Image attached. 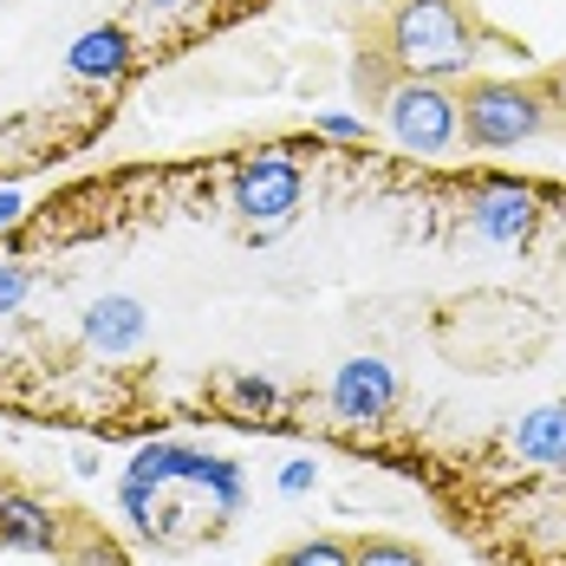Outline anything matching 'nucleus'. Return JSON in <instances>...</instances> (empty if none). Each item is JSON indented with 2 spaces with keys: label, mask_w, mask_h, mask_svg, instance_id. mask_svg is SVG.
Wrapping results in <instances>:
<instances>
[{
  "label": "nucleus",
  "mask_w": 566,
  "mask_h": 566,
  "mask_svg": "<svg viewBox=\"0 0 566 566\" xmlns=\"http://www.w3.org/2000/svg\"><path fill=\"white\" fill-rule=\"evenodd\" d=\"M144 13H170V7H189V0H137Z\"/></svg>",
  "instance_id": "aec40b11"
},
{
  "label": "nucleus",
  "mask_w": 566,
  "mask_h": 566,
  "mask_svg": "<svg viewBox=\"0 0 566 566\" xmlns=\"http://www.w3.org/2000/svg\"><path fill=\"white\" fill-rule=\"evenodd\" d=\"M222 397H228V410H234V417H268V410H281V385H274V378H261V371H228Z\"/></svg>",
  "instance_id": "f8f14e48"
},
{
  "label": "nucleus",
  "mask_w": 566,
  "mask_h": 566,
  "mask_svg": "<svg viewBox=\"0 0 566 566\" xmlns=\"http://www.w3.org/2000/svg\"><path fill=\"white\" fill-rule=\"evenodd\" d=\"M352 566H423V554L410 541H391V534H371L352 547Z\"/></svg>",
  "instance_id": "ddd939ff"
},
{
  "label": "nucleus",
  "mask_w": 566,
  "mask_h": 566,
  "mask_svg": "<svg viewBox=\"0 0 566 566\" xmlns=\"http://www.w3.org/2000/svg\"><path fill=\"white\" fill-rule=\"evenodd\" d=\"M59 541H65V514L46 495L7 489V502H0V547H13V554H53Z\"/></svg>",
  "instance_id": "6e6552de"
},
{
  "label": "nucleus",
  "mask_w": 566,
  "mask_h": 566,
  "mask_svg": "<svg viewBox=\"0 0 566 566\" xmlns=\"http://www.w3.org/2000/svg\"><path fill=\"white\" fill-rule=\"evenodd\" d=\"M130 33L124 27H85L78 40H72V53H65V72L72 78H85V85H105V78H124L130 72Z\"/></svg>",
  "instance_id": "1a4fd4ad"
},
{
  "label": "nucleus",
  "mask_w": 566,
  "mask_h": 566,
  "mask_svg": "<svg viewBox=\"0 0 566 566\" xmlns=\"http://www.w3.org/2000/svg\"><path fill=\"white\" fill-rule=\"evenodd\" d=\"M385 124L403 150L417 157H443L455 137H462V105L443 78H397L385 92Z\"/></svg>",
  "instance_id": "7ed1b4c3"
},
{
  "label": "nucleus",
  "mask_w": 566,
  "mask_h": 566,
  "mask_svg": "<svg viewBox=\"0 0 566 566\" xmlns=\"http://www.w3.org/2000/svg\"><path fill=\"white\" fill-rule=\"evenodd\" d=\"M385 46L403 78H455L475 65V27L455 0H397L385 20Z\"/></svg>",
  "instance_id": "f257e3e1"
},
{
  "label": "nucleus",
  "mask_w": 566,
  "mask_h": 566,
  "mask_svg": "<svg viewBox=\"0 0 566 566\" xmlns=\"http://www.w3.org/2000/svg\"><path fill=\"white\" fill-rule=\"evenodd\" d=\"M462 137L475 150H514L527 137L547 130V92L541 85H514V78H482L462 98Z\"/></svg>",
  "instance_id": "f03ea898"
},
{
  "label": "nucleus",
  "mask_w": 566,
  "mask_h": 566,
  "mask_svg": "<svg viewBox=\"0 0 566 566\" xmlns=\"http://www.w3.org/2000/svg\"><path fill=\"white\" fill-rule=\"evenodd\" d=\"M514 462H566V403H541L514 423Z\"/></svg>",
  "instance_id": "9b49d317"
},
{
  "label": "nucleus",
  "mask_w": 566,
  "mask_h": 566,
  "mask_svg": "<svg viewBox=\"0 0 566 566\" xmlns=\"http://www.w3.org/2000/svg\"><path fill=\"white\" fill-rule=\"evenodd\" d=\"M65 566H130V560L117 554V547L105 541V534H78V547L65 554Z\"/></svg>",
  "instance_id": "2eb2a0df"
},
{
  "label": "nucleus",
  "mask_w": 566,
  "mask_h": 566,
  "mask_svg": "<svg viewBox=\"0 0 566 566\" xmlns=\"http://www.w3.org/2000/svg\"><path fill=\"white\" fill-rule=\"evenodd\" d=\"M20 300H27V268L0 261V313H20Z\"/></svg>",
  "instance_id": "dca6fc26"
},
{
  "label": "nucleus",
  "mask_w": 566,
  "mask_h": 566,
  "mask_svg": "<svg viewBox=\"0 0 566 566\" xmlns=\"http://www.w3.org/2000/svg\"><path fill=\"white\" fill-rule=\"evenodd\" d=\"M281 489H286V495H300V489H313V462H286Z\"/></svg>",
  "instance_id": "f3484780"
},
{
  "label": "nucleus",
  "mask_w": 566,
  "mask_h": 566,
  "mask_svg": "<svg viewBox=\"0 0 566 566\" xmlns=\"http://www.w3.org/2000/svg\"><path fill=\"white\" fill-rule=\"evenodd\" d=\"M469 222H475V234H482L489 248H527V241H534V222H541V189L509 182V176L475 182Z\"/></svg>",
  "instance_id": "39448f33"
},
{
  "label": "nucleus",
  "mask_w": 566,
  "mask_h": 566,
  "mask_svg": "<svg viewBox=\"0 0 566 566\" xmlns=\"http://www.w3.org/2000/svg\"><path fill=\"white\" fill-rule=\"evenodd\" d=\"M397 410V371L385 358H345L333 378V417L345 423H385Z\"/></svg>",
  "instance_id": "0eeeda50"
},
{
  "label": "nucleus",
  "mask_w": 566,
  "mask_h": 566,
  "mask_svg": "<svg viewBox=\"0 0 566 566\" xmlns=\"http://www.w3.org/2000/svg\"><path fill=\"white\" fill-rule=\"evenodd\" d=\"M300 202H306V176L293 170L281 150H261V157H248L234 170V216L254 228V234L286 228L300 216Z\"/></svg>",
  "instance_id": "20e7f679"
},
{
  "label": "nucleus",
  "mask_w": 566,
  "mask_h": 566,
  "mask_svg": "<svg viewBox=\"0 0 566 566\" xmlns=\"http://www.w3.org/2000/svg\"><path fill=\"white\" fill-rule=\"evenodd\" d=\"M144 333H150V313L130 293H105L85 313V345H98V352H130V345H144Z\"/></svg>",
  "instance_id": "9d476101"
},
{
  "label": "nucleus",
  "mask_w": 566,
  "mask_h": 566,
  "mask_svg": "<svg viewBox=\"0 0 566 566\" xmlns=\"http://www.w3.org/2000/svg\"><path fill=\"white\" fill-rule=\"evenodd\" d=\"M0 502H7V475H0Z\"/></svg>",
  "instance_id": "412c9836"
},
{
  "label": "nucleus",
  "mask_w": 566,
  "mask_h": 566,
  "mask_svg": "<svg viewBox=\"0 0 566 566\" xmlns=\"http://www.w3.org/2000/svg\"><path fill=\"white\" fill-rule=\"evenodd\" d=\"M130 482H144V489H164V482H202V489H216L222 509L241 502V475H234V462L202 455V450H176V443H157V450L137 455V462H130Z\"/></svg>",
  "instance_id": "423d86ee"
},
{
  "label": "nucleus",
  "mask_w": 566,
  "mask_h": 566,
  "mask_svg": "<svg viewBox=\"0 0 566 566\" xmlns=\"http://www.w3.org/2000/svg\"><path fill=\"white\" fill-rule=\"evenodd\" d=\"M326 137H358V117H319Z\"/></svg>",
  "instance_id": "a211bd4d"
},
{
  "label": "nucleus",
  "mask_w": 566,
  "mask_h": 566,
  "mask_svg": "<svg viewBox=\"0 0 566 566\" xmlns=\"http://www.w3.org/2000/svg\"><path fill=\"white\" fill-rule=\"evenodd\" d=\"M13 216H20V196H13V189H0V228L13 222Z\"/></svg>",
  "instance_id": "6ab92c4d"
},
{
  "label": "nucleus",
  "mask_w": 566,
  "mask_h": 566,
  "mask_svg": "<svg viewBox=\"0 0 566 566\" xmlns=\"http://www.w3.org/2000/svg\"><path fill=\"white\" fill-rule=\"evenodd\" d=\"M274 566H352V547L345 541H306V547L281 554Z\"/></svg>",
  "instance_id": "4468645a"
}]
</instances>
